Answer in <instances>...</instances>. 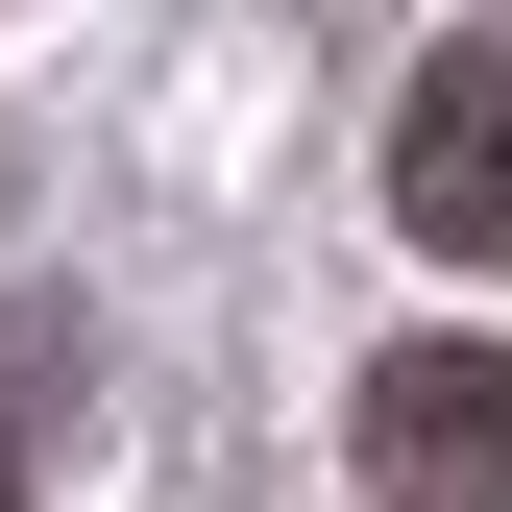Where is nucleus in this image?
I'll list each match as a JSON object with an SVG mask.
<instances>
[{
    "mask_svg": "<svg viewBox=\"0 0 512 512\" xmlns=\"http://www.w3.org/2000/svg\"><path fill=\"white\" fill-rule=\"evenodd\" d=\"M391 220L439 269H512V49H439L391 98Z\"/></svg>",
    "mask_w": 512,
    "mask_h": 512,
    "instance_id": "obj_1",
    "label": "nucleus"
},
{
    "mask_svg": "<svg viewBox=\"0 0 512 512\" xmlns=\"http://www.w3.org/2000/svg\"><path fill=\"white\" fill-rule=\"evenodd\" d=\"M366 464L415 512H512V342H391L366 366Z\"/></svg>",
    "mask_w": 512,
    "mask_h": 512,
    "instance_id": "obj_2",
    "label": "nucleus"
},
{
    "mask_svg": "<svg viewBox=\"0 0 512 512\" xmlns=\"http://www.w3.org/2000/svg\"><path fill=\"white\" fill-rule=\"evenodd\" d=\"M0 512H25V366H0Z\"/></svg>",
    "mask_w": 512,
    "mask_h": 512,
    "instance_id": "obj_3",
    "label": "nucleus"
}]
</instances>
